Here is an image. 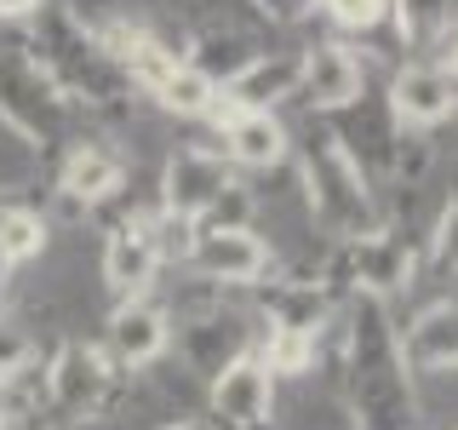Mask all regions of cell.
Segmentation results:
<instances>
[{"instance_id":"obj_1","label":"cell","mask_w":458,"mask_h":430,"mask_svg":"<svg viewBox=\"0 0 458 430\" xmlns=\"http://www.w3.org/2000/svg\"><path fill=\"white\" fill-rule=\"evenodd\" d=\"M75 104L64 98V86L47 75V64L35 47H6L0 52V126L29 150H52L69 133Z\"/></svg>"},{"instance_id":"obj_2","label":"cell","mask_w":458,"mask_h":430,"mask_svg":"<svg viewBox=\"0 0 458 430\" xmlns=\"http://www.w3.org/2000/svg\"><path fill=\"white\" fill-rule=\"evenodd\" d=\"M304 184H310V212L321 219L333 236L361 241L372 236V195H367V172L355 161V150L338 133H321L304 150Z\"/></svg>"},{"instance_id":"obj_3","label":"cell","mask_w":458,"mask_h":430,"mask_svg":"<svg viewBox=\"0 0 458 430\" xmlns=\"http://www.w3.org/2000/svg\"><path fill=\"white\" fill-rule=\"evenodd\" d=\"M350 367H355V391L361 401H401L407 396V356H401V339L384 315V298H367L355 305V327H350Z\"/></svg>"},{"instance_id":"obj_4","label":"cell","mask_w":458,"mask_h":430,"mask_svg":"<svg viewBox=\"0 0 458 430\" xmlns=\"http://www.w3.org/2000/svg\"><path fill=\"white\" fill-rule=\"evenodd\" d=\"M212 425L218 430H276V379L247 344L212 373Z\"/></svg>"},{"instance_id":"obj_5","label":"cell","mask_w":458,"mask_h":430,"mask_svg":"<svg viewBox=\"0 0 458 430\" xmlns=\"http://www.w3.org/2000/svg\"><path fill=\"white\" fill-rule=\"evenodd\" d=\"M235 167L224 161V150H178L161 172V212H172V219H190L200 224L212 207H218L224 195H235Z\"/></svg>"},{"instance_id":"obj_6","label":"cell","mask_w":458,"mask_h":430,"mask_svg":"<svg viewBox=\"0 0 458 430\" xmlns=\"http://www.w3.org/2000/svg\"><path fill=\"white\" fill-rule=\"evenodd\" d=\"M109 391H114V362H109V350L69 339L64 350L52 356V367H47V401H52L57 413L92 419V413L109 401Z\"/></svg>"},{"instance_id":"obj_7","label":"cell","mask_w":458,"mask_h":430,"mask_svg":"<svg viewBox=\"0 0 458 430\" xmlns=\"http://www.w3.org/2000/svg\"><path fill=\"white\" fill-rule=\"evenodd\" d=\"M190 264L200 270L207 281H229V287H247L269 270V247L252 224H212V229H195V253Z\"/></svg>"},{"instance_id":"obj_8","label":"cell","mask_w":458,"mask_h":430,"mask_svg":"<svg viewBox=\"0 0 458 430\" xmlns=\"http://www.w3.org/2000/svg\"><path fill=\"white\" fill-rule=\"evenodd\" d=\"M304 86V52H258L224 81V98H235L247 115H276V104L298 98Z\"/></svg>"},{"instance_id":"obj_9","label":"cell","mask_w":458,"mask_h":430,"mask_svg":"<svg viewBox=\"0 0 458 430\" xmlns=\"http://www.w3.org/2000/svg\"><path fill=\"white\" fill-rule=\"evenodd\" d=\"M166 344H172V315L149 293L114 305V315H109V362L114 367H149L166 356Z\"/></svg>"},{"instance_id":"obj_10","label":"cell","mask_w":458,"mask_h":430,"mask_svg":"<svg viewBox=\"0 0 458 430\" xmlns=\"http://www.w3.org/2000/svg\"><path fill=\"white\" fill-rule=\"evenodd\" d=\"M361 86H367V69L344 40H315V47H304V86H298V98L310 109H350L361 98Z\"/></svg>"},{"instance_id":"obj_11","label":"cell","mask_w":458,"mask_h":430,"mask_svg":"<svg viewBox=\"0 0 458 430\" xmlns=\"http://www.w3.org/2000/svg\"><path fill=\"white\" fill-rule=\"evenodd\" d=\"M453 109H458V86L441 75L436 64H407L390 81V115L407 133H429V126H441Z\"/></svg>"},{"instance_id":"obj_12","label":"cell","mask_w":458,"mask_h":430,"mask_svg":"<svg viewBox=\"0 0 458 430\" xmlns=\"http://www.w3.org/2000/svg\"><path fill=\"white\" fill-rule=\"evenodd\" d=\"M155 270H161V258H155V241H149V224L143 219H121L109 229L104 241V281L109 293L121 298H143L155 287Z\"/></svg>"},{"instance_id":"obj_13","label":"cell","mask_w":458,"mask_h":430,"mask_svg":"<svg viewBox=\"0 0 458 430\" xmlns=\"http://www.w3.org/2000/svg\"><path fill=\"white\" fill-rule=\"evenodd\" d=\"M121 178H126V161H121V155H114L109 143L86 138V143H69L64 167H57V195H64L69 207H86V212H92L98 201H109L114 190H121Z\"/></svg>"},{"instance_id":"obj_14","label":"cell","mask_w":458,"mask_h":430,"mask_svg":"<svg viewBox=\"0 0 458 430\" xmlns=\"http://www.w3.org/2000/svg\"><path fill=\"white\" fill-rule=\"evenodd\" d=\"M419 276V258L401 236H384V229H372V236L350 241V281L361 287L367 298H384V293H401V287H412Z\"/></svg>"},{"instance_id":"obj_15","label":"cell","mask_w":458,"mask_h":430,"mask_svg":"<svg viewBox=\"0 0 458 430\" xmlns=\"http://www.w3.org/2000/svg\"><path fill=\"white\" fill-rule=\"evenodd\" d=\"M401 356H407V367L419 373H447L458 367V305H429L419 322L407 327V344H401Z\"/></svg>"},{"instance_id":"obj_16","label":"cell","mask_w":458,"mask_h":430,"mask_svg":"<svg viewBox=\"0 0 458 430\" xmlns=\"http://www.w3.org/2000/svg\"><path fill=\"white\" fill-rule=\"evenodd\" d=\"M224 161L247 167V172H269L286 161V126L276 115H241L235 126L224 133Z\"/></svg>"},{"instance_id":"obj_17","label":"cell","mask_w":458,"mask_h":430,"mask_svg":"<svg viewBox=\"0 0 458 430\" xmlns=\"http://www.w3.org/2000/svg\"><path fill=\"white\" fill-rule=\"evenodd\" d=\"M52 241V219L40 207H23V201H0V258L6 270H23L47 253Z\"/></svg>"},{"instance_id":"obj_18","label":"cell","mask_w":458,"mask_h":430,"mask_svg":"<svg viewBox=\"0 0 458 430\" xmlns=\"http://www.w3.org/2000/svg\"><path fill=\"white\" fill-rule=\"evenodd\" d=\"M155 104H161L166 115H183V121H200V115L212 109V98H218V75H207V69L195 64V57H183L172 75L155 86Z\"/></svg>"},{"instance_id":"obj_19","label":"cell","mask_w":458,"mask_h":430,"mask_svg":"<svg viewBox=\"0 0 458 430\" xmlns=\"http://www.w3.org/2000/svg\"><path fill=\"white\" fill-rule=\"evenodd\" d=\"M252 350H258V362L269 367V379H276V373H310L315 356H321V333H310V327H276V322H269V339L252 344Z\"/></svg>"},{"instance_id":"obj_20","label":"cell","mask_w":458,"mask_h":430,"mask_svg":"<svg viewBox=\"0 0 458 430\" xmlns=\"http://www.w3.org/2000/svg\"><path fill=\"white\" fill-rule=\"evenodd\" d=\"M390 12H395L401 40H412V47H429V40H447V35H453L458 0H390Z\"/></svg>"},{"instance_id":"obj_21","label":"cell","mask_w":458,"mask_h":430,"mask_svg":"<svg viewBox=\"0 0 458 430\" xmlns=\"http://www.w3.org/2000/svg\"><path fill=\"white\" fill-rule=\"evenodd\" d=\"M149 241H155V258L161 264H190L195 253V224L190 219H172V212H149Z\"/></svg>"},{"instance_id":"obj_22","label":"cell","mask_w":458,"mask_h":430,"mask_svg":"<svg viewBox=\"0 0 458 430\" xmlns=\"http://www.w3.org/2000/svg\"><path fill=\"white\" fill-rule=\"evenodd\" d=\"M29 367H35V339H29L18 322H6V315H0V384H12Z\"/></svg>"},{"instance_id":"obj_23","label":"cell","mask_w":458,"mask_h":430,"mask_svg":"<svg viewBox=\"0 0 458 430\" xmlns=\"http://www.w3.org/2000/svg\"><path fill=\"white\" fill-rule=\"evenodd\" d=\"M321 6L338 29H378L390 18V0H321Z\"/></svg>"},{"instance_id":"obj_24","label":"cell","mask_w":458,"mask_h":430,"mask_svg":"<svg viewBox=\"0 0 458 430\" xmlns=\"http://www.w3.org/2000/svg\"><path fill=\"white\" fill-rule=\"evenodd\" d=\"M429 258H436L441 270H458V201L447 207V219H441V229H436V247H429Z\"/></svg>"},{"instance_id":"obj_25","label":"cell","mask_w":458,"mask_h":430,"mask_svg":"<svg viewBox=\"0 0 458 430\" xmlns=\"http://www.w3.org/2000/svg\"><path fill=\"white\" fill-rule=\"evenodd\" d=\"M258 6H264L276 23H298L304 12H315V0H258Z\"/></svg>"},{"instance_id":"obj_26","label":"cell","mask_w":458,"mask_h":430,"mask_svg":"<svg viewBox=\"0 0 458 430\" xmlns=\"http://www.w3.org/2000/svg\"><path fill=\"white\" fill-rule=\"evenodd\" d=\"M47 12V0H0V18L18 23V18H40Z\"/></svg>"},{"instance_id":"obj_27","label":"cell","mask_w":458,"mask_h":430,"mask_svg":"<svg viewBox=\"0 0 458 430\" xmlns=\"http://www.w3.org/2000/svg\"><path fill=\"white\" fill-rule=\"evenodd\" d=\"M436 69H441V75H447V81L458 86V29H453L447 40H441V64H436Z\"/></svg>"},{"instance_id":"obj_28","label":"cell","mask_w":458,"mask_h":430,"mask_svg":"<svg viewBox=\"0 0 458 430\" xmlns=\"http://www.w3.org/2000/svg\"><path fill=\"white\" fill-rule=\"evenodd\" d=\"M161 430H218L212 419H172V425H161Z\"/></svg>"},{"instance_id":"obj_29","label":"cell","mask_w":458,"mask_h":430,"mask_svg":"<svg viewBox=\"0 0 458 430\" xmlns=\"http://www.w3.org/2000/svg\"><path fill=\"white\" fill-rule=\"evenodd\" d=\"M12 425V396H6V384H0V430Z\"/></svg>"},{"instance_id":"obj_30","label":"cell","mask_w":458,"mask_h":430,"mask_svg":"<svg viewBox=\"0 0 458 430\" xmlns=\"http://www.w3.org/2000/svg\"><path fill=\"white\" fill-rule=\"evenodd\" d=\"M6 276H12V270H6V258H0V298H6Z\"/></svg>"}]
</instances>
